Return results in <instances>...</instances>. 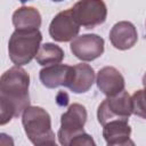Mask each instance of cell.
I'll return each instance as SVG.
<instances>
[{
	"label": "cell",
	"instance_id": "cell-10",
	"mask_svg": "<svg viewBox=\"0 0 146 146\" xmlns=\"http://www.w3.org/2000/svg\"><path fill=\"white\" fill-rule=\"evenodd\" d=\"M98 89L105 96H114L124 90V78L113 66H105L100 68L96 76Z\"/></svg>",
	"mask_w": 146,
	"mask_h": 146
},
{
	"label": "cell",
	"instance_id": "cell-19",
	"mask_svg": "<svg viewBox=\"0 0 146 146\" xmlns=\"http://www.w3.org/2000/svg\"><path fill=\"white\" fill-rule=\"evenodd\" d=\"M51 1H54V2H60V1H63V0H51Z\"/></svg>",
	"mask_w": 146,
	"mask_h": 146
},
{
	"label": "cell",
	"instance_id": "cell-14",
	"mask_svg": "<svg viewBox=\"0 0 146 146\" xmlns=\"http://www.w3.org/2000/svg\"><path fill=\"white\" fill-rule=\"evenodd\" d=\"M13 24L16 30H35L41 26V15L34 7H21L13 14Z\"/></svg>",
	"mask_w": 146,
	"mask_h": 146
},
{
	"label": "cell",
	"instance_id": "cell-11",
	"mask_svg": "<svg viewBox=\"0 0 146 146\" xmlns=\"http://www.w3.org/2000/svg\"><path fill=\"white\" fill-rule=\"evenodd\" d=\"M103 127V137L108 146L133 145V141L130 140L131 127L127 120H113Z\"/></svg>",
	"mask_w": 146,
	"mask_h": 146
},
{
	"label": "cell",
	"instance_id": "cell-4",
	"mask_svg": "<svg viewBox=\"0 0 146 146\" xmlns=\"http://www.w3.org/2000/svg\"><path fill=\"white\" fill-rule=\"evenodd\" d=\"M41 41L42 34L39 29L15 30L8 42V55L10 60L17 66L29 64L36 56L41 47Z\"/></svg>",
	"mask_w": 146,
	"mask_h": 146
},
{
	"label": "cell",
	"instance_id": "cell-3",
	"mask_svg": "<svg viewBox=\"0 0 146 146\" xmlns=\"http://www.w3.org/2000/svg\"><path fill=\"white\" fill-rule=\"evenodd\" d=\"M24 131L33 145H56L49 113L39 106H29L22 114Z\"/></svg>",
	"mask_w": 146,
	"mask_h": 146
},
{
	"label": "cell",
	"instance_id": "cell-15",
	"mask_svg": "<svg viewBox=\"0 0 146 146\" xmlns=\"http://www.w3.org/2000/svg\"><path fill=\"white\" fill-rule=\"evenodd\" d=\"M64 56L65 54L59 46L47 42L40 47L35 56V59L38 64H40L41 66H48V65L60 64L62 60L64 59Z\"/></svg>",
	"mask_w": 146,
	"mask_h": 146
},
{
	"label": "cell",
	"instance_id": "cell-1",
	"mask_svg": "<svg viewBox=\"0 0 146 146\" xmlns=\"http://www.w3.org/2000/svg\"><path fill=\"white\" fill-rule=\"evenodd\" d=\"M30 75L21 66H13L0 78V124L18 117L30 106Z\"/></svg>",
	"mask_w": 146,
	"mask_h": 146
},
{
	"label": "cell",
	"instance_id": "cell-16",
	"mask_svg": "<svg viewBox=\"0 0 146 146\" xmlns=\"http://www.w3.org/2000/svg\"><path fill=\"white\" fill-rule=\"evenodd\" d=\"M132 114L146 119V88L137 90L131 96Z\"/></svg>",
	"mask_w": 146,
	"mask_h": 146
},
{
	"label": "cell",
	"instance_id": "cell-7",
	"mask_svg": "<svg viewBox=\"0 0 146 146\" xmlns=\"http://www.w3.org/2000/svg\"><path fill=\"white\" fill-rule=\"evenodd\" d=\"M80 24L73 16L72 9L58 13L49 25V34L57 42H68L78 36Z\"/></svg>",
	"mask_w": 146,
	"mask_h": 146
},
{
	"label": "cell",
	"instance_id": "cell-2",
	"mask_svg": "<svg viewBox=\"0 0 146 146\" xmlns=\"http://www.w3.org/2000/svg\"><path fill=\"white\" fill-rule=\"evenodd\" d=\"M87 122V110L83 105L74 103L60 116L58 140L64 146H95L96 143L83 128Z\"/></svg>",
	"mask_w": 146,
	"mask_h": 146
},
{
	"label": "cell",
	"instance_id": "cell-17",
	"mask_svg": "<svg viewBox=\"0 0 146 146\" xmlns=\"http://www.w3.org/2000/svg\"><path fill=\"white\" fill-rule=\"evenodd\" d=\"M141 82H143V86H144V88H146V73L143 75V80H141Z\"/></svg>",
	"mask_w": 146,
	"mask_h": 146
},
{
	"label": "cell",
	"instance_id": "cell-13",
	"mask_svg": "<svg viewBox=\"0 0 146 146\" xmlns=\"http://www.w3.org/2000/svg\"><path fill=\"white\" fill-rule=\"evenodd\" d=\"M71 68L72 66L64 64L48 65L40 71L39 79L41 83L49 89H55L60 86L66 87L70 79Z\"/></svg>",
	"mask_w": 146,
	"mask_h": 146
},
{
	"label": "cell",
	"instance_id": "cell-12",
	"mask_svg": "<svg viewBox=\"0 0 146 146\" xmlns=\"http://www.w3.org/2000/svg\"><path fill=\"white\" fill-rule=\"evenodd\" d=\"M95 82V71L94 68L84 63L76 64L72 66L71 74L66 87L74 94L87 92Z\"/></svg>",
	"mask_w": 146,
	"mask_h": 146
},
{
	"label": "cell",
	"instance_id": "cell-18",
	"mask_svg": "<svg viewBox=\"0 0 146 146\" xmlns=\"http://www.w3.org/2000/svg\"><path fill=\"white\" fill-rule=\"evenodd\" d=\"M21 3H25V2H27V1H32V0H18Z\"/></svg>",
	"mask_w": 146,
	"mask_h": 146
},
{
	"label": "cell",
	"instance_id": "cell-8",
	"mask_svg": "<svg viewBox=\"0 0 146 146\" xmlns=\"http://www.w3.org/2000/svg\"><path fill=\"white\" fill-rule=\"evenodd\" d=\"M104 39L97 34H82L71 41L70 49L80 60L91 62L104 52Z\"/></svg>",
	"mask_w": 146,
	"mask_h": 146
},
{
	"label": "cell",
	"instance_id": "cell-9",
	"mask_svg": "<svg viewBox=\"0 0 146 146\" xmlns=\"http://www.w3.org/2000/svg\"><path fill=\"white\" fill-rule=\"evenodd\" d=\"M138 40V33L135 25L128 21H121L113 25L110 32V41L115 49L128 50L132 48Z\"/></svg>",
	"mask_w": 146,
	"mask_h": 146
},
{
	"label": "cell",
	"instance_id": "cell-6",
	"mask_svg": "<svg viewBox=\"0 0 146 146\" xmlns=\"http://www.w3.org/2000/svg\"><path fill=\"white\" fill-rule=\"evenodd\" d=\"M71 9L76 22L84 29H94L103 24L107 17L104 0H80Z\"/></svg>",
	"mask_w": 146,
	"mask_h": 146
},
{
	"label": "cell",
	"instance_id": "cell-5",
	"mask_svg": "<svg viewBox=\"0 0 146 146\" xmlns=\"http://www.w3.org/2000/svg\"><path fill=\"white\" fill-rule=\"evenodd\" d=\"M132 114V103L129 94L123 90L117 95L108 96L98 106L97 119L104 125L113 120H129Z\"/></svg>",
	"mask_w": 146,
	"mask_h": 146
}]
</instances>
